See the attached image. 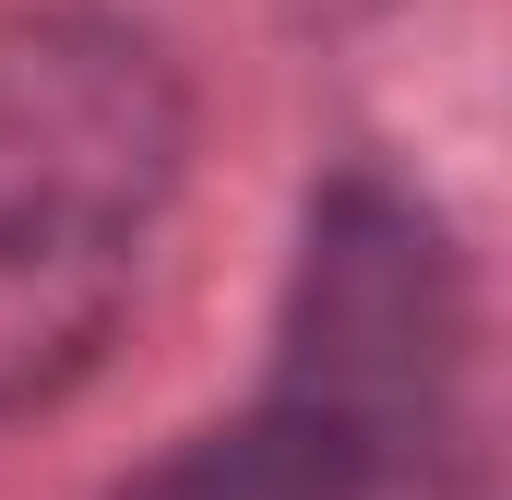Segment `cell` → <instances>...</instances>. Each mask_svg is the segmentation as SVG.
Wrapping results in <instances>:
<instances>
[{
	"label": "cell",
	"instance_id": "cell-1",
	"mask_svg": "<svg viewBox=\"0 0 512 500\" xmlns=\"http://www.w3.org/2000/svg\"><path fill=\"white\" fill-rule=\"evenodd\" d=\"M155 179L167 131L143 48L84 24H36L24 48H0V393H24L108 322Z\"/></svg>",
	"mask_w": 512,
	"mask_h": 500
}]
</instances>
